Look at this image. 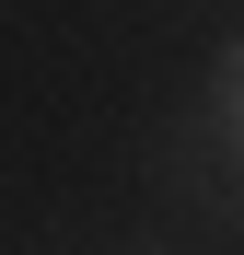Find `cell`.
<instances>
[{
	"instance_id": "2",
	"label": "cell",
	"mask_w": 244,
	"mask_h": 255,
	"mask_svg": "<svg viewBox=\"0 0 244 255\" xmlns=\"http://www.w3.org/2000/svg\"><path fill=\"white\" fill-rule=\"evenodd\" d=\"M221 128H233V162H244V105H233V116H221Z\"/></svg>"
},
{
	"instance_id": "1",
	"label": "cell",
	"mask_w": 244,
	"mask_h": 255,
	"mask_svg": "<svg viewBox=\"0 0 244 255\" xmlns=\"http://www.w3.org/2000/svg\"><path fill=\"white\" fill-rule=\"evenodd\" d=\"M210 105H221V116L244 105V35H233V47H221V81H210Z\"/></svg>"
}]
</instances>
